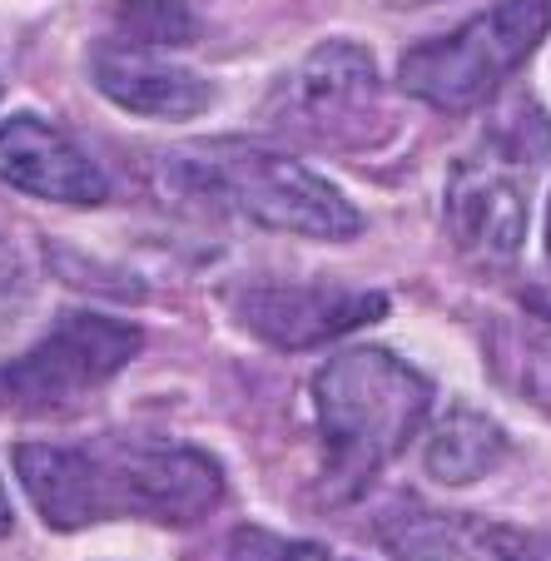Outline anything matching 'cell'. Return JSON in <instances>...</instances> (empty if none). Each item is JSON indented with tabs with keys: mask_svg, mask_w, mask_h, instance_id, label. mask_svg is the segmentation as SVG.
Returning <instances> with one entry per match:
<instances>
[{
	"mask_svg": "<svg viewBox=\"0 0 551 561\" xmlns=\"http://www.w3.org/2000/svg\"><path fill=\"white\" fill-rule=\"evenodd\" d=\"M502 457H507V433L467 403L447 408L423 443V467L443 488H472L487 472H497Z\"/></svg>",
	"mask_w": 551,
	"mask_h": 561,
	"instance_id": "obj_12",
	"label": "cell"
},
{
	"mask_svg": "<svg viewBox=\"0 0 551 561\" xmlns=\"http://www.w3.org/2000/svg\"><path fill=\"white\" fill-rule=\"evenodd\" d=\"M15 477L55 531H85L100 522L194 527L223 502V467L204 447L135 433L21 443Z\"/></svg>",
	"mask_w": 551,
	"mask_h": 561,
	"instance_id": "obj_1",
	"label": "cell"
},
{
	"mask_svg": "<svg viewBox=\"0 0 551 561\" xmlns=\"http://www.w3.org/2000/svg\"><path fill=\"white\" fill-rule=\"evenodd\" d=\"M90 80L110 105L145 119H194L214 105V85L204 75L164 60V55L125 50L115 41H100L90 50Z\"/></svg>",
	"mask_w": 551,
	"mask_h": 561,
	"instance_id": "obj_10",
	"label": "cell"
},
{
	"mask_svg": "<svg viewBox=\"0 0 551 561\" xmlns=\"http://www.w3.org/2000/svg\"><path fill=\"white\" fill-rule=\"evenodd\" d=\"M531 308H537V318H541V323H547V329H551V284L531 294Z\"/></svg>",
	"mask_w": 551,
	"mask_h": 561,
	"instance_id": "obj_17",
	"label": "cell"
},
{
	"mask_svg": "<svg viewBox=\"0 0 551 561\" xmlns=\"http://www.w3.org/2000/svg\"><path fill=\"white\" fill-rule=\"evenodd\" d=\"M547 259H551V209H547Z\"/></svg>",
	"mask_w": 551,
	"mask_h": 561,
	"instance_id": "obj_19",
	"label": "cell"
},
{
	"mask_svg": "<svg viewBox=\"0 0 551 561\" xmlns=\"http://www.w3.org/2000/svg\"><path fill=\"white\" fill-rule=\"evenodd\" d=\"M547 35L551 0H497L457 31L413 45L398 65V85L443 115H467L497 100Z\"/></svg>",
	"mask_w": 551,
	"mask_h": 561,
	"instance_id": "obj_4",
	"label": "cell"
},
{
	"mask_svg": "<svg viewBox=\"0 0 551 561\" xmlns=\"http://www.w3.org/2000/svg\"><path fill=\"white\" fill-rule=\"evenodd\" d=\"M517 164L487 149V154H467L452 170L447 184V233L452 249L472 264L507 268L517 264L527 244V194L517 184Z\"/></svg>",
	"mask_w": 551,
	"mask_h": 561,
	"instance_id": "obj_7",
	"label": "cell"
},
{
	"mask_svg": "<svg viewBox=\"0 0 551 561\" xmlns=\"http://www.w3.org/2000/svg\"><path fill=\"white\" fill-rule=\"evenodd\" d=\"M105 41L125 45V50L145 55H170L199 41V21L184 0H119L115 31Z\"/></svg>",
	"mask_w": 551,
	"mask_h": 561,
	"instance_id": "obj_13",
	"label": "cell"
},
{
	"mask_svg": "<svg viewBox=\"0 0 551 561\" xmlns=\"http://www.w3.org/2000/svg\"><path fill=\"white\" fill-rule=\"evenodd\" d=\"M378 65L358 41H323L288 85L294 119H303L313 135H338L378 110Z\"/></svg>",
	"mask_w": 551,
	"mask_h": 561,
	"instance_id": "obj_11",
	"label": "cell"
},
{
	"mask_svg": "<svg viewBox=\"0 0 551 561\" xmlns=\"http://www.w3.org/2000/svg\"><path fill=\"white\" fill-rule=\"evenodd\" d=\"M11 497H5V488H0V537H5V531H11Z\"/></svg>",
	"mask_w": 551,
	"mask_h": 561,
	"instance_id": "obj_18",
	"label": "cell"
},
{
	"mask_svg": "<svg viewBox=\"0 0 551 561\" xmlns=\"http://www.w3.org/2000/svg\"><path fill=\"white\" fill-rule=\"evenodd\" d=\"M31 294H35L31 264H25L21 244H15L11 233L0 229V329H11L15 318L31 308Z\"/></svg>",
	"mask_w": 551,
	"mask_h": 561,
	"instance_id": "obj_16",
	"label": "cell"
},
{
	"mask_svg": "<svg viewBox=\"0 0 551 561\" xmlns=\"http://www.w3.org/2000/svg\"><path fill=\"white\" fill-rule=\"evenodd\" d=\"M382 313L388 294L353 284H249L233 294V318L284 353L333 343L363 323H378Z\"/></svg>",
	"mask_w": 551,
	"mask_h": 561,
	"instance_id": "obj_6",
	"label": "cell"
},
{
	"mask_svg": "<svg viewBox=\"0 0 551 561\" xmlns=\"http://www.w3.org/2000/svg\"><path fill=\"white\" fill-rule=\"evenodd\" d=\"M433 413V378L388 348H343L313 373V423L338 497H358Z\"/></svg>",
	"mask_w": 551,
	"mask_h": 561,
	"instance_id": "obj_3",
	"label": "cell"
},
{
	"mask_svg": "<svg viewBox=\"0 0 551 561\" xmlns=\"http://www.w3.org/2000/svg\"><path fill=\"white\" fill-rule=\"evenodd\" d=\"M378 541L392 561H551V541L507 522L392 502L378 517Z\"/></svg>",
	"mask_w": 551,
	"mask_h": 561,
	"instance_id": "obj_8",
	"label": "cell"
},
{
	"mask_svg": "<svg viewBox=\"0 0 551 561\" xmlns=\"http://www.w3.org/2000/svg\"><path fill=\"white\" fill-rule=\"evenodd\" d=\"M0 184L74 209H95L110 199V180L95 159L41 115H11L0 125Z\"/></svg>",
	"mask_w": 551,
	"mask_h": 561,
	"instance_id": "obj_9",
	"label": "cell"
},
{
	"mask_svg": "<svg viewBox=\"0 0 551 561\" xmlns=\"http://www.w3.org/2000/svg\"><path fill=\"white\" fill-rule=\"evenodd\" d=\"M487 149H497L507 164L527 170V164H541L551 154V115L531 100H517V105L502 115V125L487 129Z\"/></svg>",
	"mask_w": 551,
	"mask_h": 561,
	"instance_id": "obj_14",
	"label": "cell"
},
{
	"mask_svg": "<svg viewBox=\"0 0 551 561\" xmlns=\"http://www.w3.org/2000/svg\"><path fill=\"white\" fill-rule=\"evenodd\" d=\"M145 333L110 313H65L31 353L0 363V413L55 417L115 382L139 353Z\"/></svg>",
	"mask_w": 551,
	"mask_h": 561,
	"instance_id": "obj_5",
	"label": "cell"
},
{
	"mask_svg": "<svg viewBox=\"0 0 551 561\" xmlns=\"http://www.w3.org/2000/svg\"><path fill=\"white\" fill-rule=\"evenodd\" d=\"M229 561H343V557H333L319 541L278 537V531L264 527H239L229 541Z\"/></svg>",
	"mask_w": 551,
	"mask_h": 561,
	"instance_id": "obj_15",
	"label": "cell"
},
{
	"mask_svg": "<svg viewBox=\"0 0 551 561\" xmlns=\"http://www.w3.org/2000/svg\"><path fill=\"white\" fill-rule=\"evenodd\" d=\"M154 184L180 204L223 209L303 239H353L363 229V214L348 204V194L294 154L254 139H194L164 149L154 159Z\"/></svg>",
	"mask_w": 551,
	"mask_h": 561,
	"instance_id": "obj_2",
	"label": "cell"
}]
</instances>
